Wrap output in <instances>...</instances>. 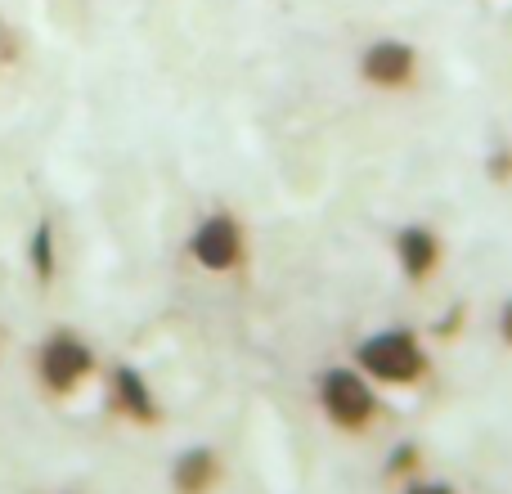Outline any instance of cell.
<instances>
[{"label":"cell","mask_w":512,"mask_h":494,"mask_svg":"<svg viewBox=\"0 0 512 494\" xmlns=\"http://www.w3.org/2000/svg\"><path fill=\"white\" fill-rule=\"evenodd\" d=\"M32 256H36V270H41V274H50V270H54V256H50V225H41V230H36Z\"/></svg>","instance_id":"9c48e42d"},{"label":"cell","mask_w":512,"mask_h":494,"mask_svg":"<svg viewBox=\"0 0 512 494\" xmlns=\"http://www.w3.org/2000/svg\"><path fill=\"white\" fill-rule=\"evenodd\" d=\"M499 337L512 346V301H504V310H499Z\"/></svg>","instance_id":"7c38bea8"},{"label":"cell","mask_w":512,"mask_h":494,"mask_svg":"<svg viewBox=\"0 0 512 494\" xmlns=\"http://www.w3.org/2000/svg\"><path fill=\"white\" fill-rule=\"evenodd\" d=\"M86 373H90V351L77 337H54L41 351V378L50 382L54 391H72Z\"/></svg>","instance_id":"8992f818"},{"label":"cell","mask_w":512,"mask_h":494,"mask_svg":"<svg viewBox=\"0 0 512 494\" xmlns=\"http://www.w3.org/2000/svg\"><path fill=\"white\" fill-rule=\"evenodd\" d=\"M355 369L369 382L414 387V382L427 378L432 360H427V346L418 333H409V328H382V333H369L355 346Z\"/></svg>","instance_id":"6da1fadb"},{"label":"cell","mask_w":512,"mask_h":494,"mask_svg":"<svg viewBox=\"0 0 512 494\" xmlns=\"http://www.w3.org/2000/svg\"><path fill=\"white\" fill-rule=\"evenodd\" d=\"M221 477V463L212 450H185L176 463V490L180 494H207Z\"/></svg>","instance_id":"52a82bcc"},{"label":"cell","mask_w":512,"mask_h":494,"mask_svg":"<svg viewBox=\"0 0 512 494\" xmlns=\"http://www.w3.org/2000/svg\"><path fill=\"white\" fill-rule=\"evenodd\" d=\"M319 409L342 432H364L378 418V396H373V382L360 369L333 364V369L319 373Z\"/></svg>","instance_id":"7a4b0ae2"},{"label":"cell","mask_w":512,"mask_h":494,"mask_svg":"<svg viewBox=\"0 0 512 494\" xmlns=\"http://www.w3.org/2000/svg\"><path fill=\"white\" fill-rule=\"evenodd\" d=\"M396 261L405 270L409 283H427L441 265V239H436L432 225H405L396 234Z\"/></svg>","instance_id":"5b68a950"},{"label":"cell","mask_w":512,"mask_h":494,"mask_svg":"<svg viewBox=\"0 0 512 494\" xmlns=\"http://www.w3.org/2000/svg\"><path fill=\"white\" fill-rule=\"evenodd\" d=\"M189 252H194V261L203 265V270H216V274L234 270V265L243 261V225L225 212L207 216L194 230V239H189Z\"/></svg>","instance_id":"277c9868"},{"label":"cell","mask_w":512,"mask_h":494,"mask_svg":"<svg viewBox=\"0 0 512 494\" xmlns=\"http://www.w3.org/2000/svg\"><path fill=\"white\" fill-rule=\"evenodd\" d=\"M405 494H454V486H445V481H418V477H409L405 481Z\"/></svg>","instance_id":"8fae6325"},{"label":"cell","mask_w":512,"mask_h":494,"mask_svg":"<svg viewBox=\"0 0 512 494\" xmlns=\"http://www.w3.org/2000/svg\"><path fill=\"white\" fill-rule=\"evenodd\" d=\"M113 387H117V400H122V409L131 418H158V409H153V396H149V387H144V378L135 369H117L113 373Z\"/></svg>","instance_id":"ba28073f"},{"label":"cell","mask_w":512,"mask_h":494,"mask_svg":"<svg viewBox=\"0 0 512 494\" xmlns=\"http://www.w3.org/2000/svg\"><path fill=\"white\" fill-rule=\"evenodd\" d=\"M360 77L373 90H409L418 81V50L409 41L382 36V41L364 45L360 54Z\"/></svg>","instance_id":"3957f363"},{"label":"cell","mask_w":512,"mask_h":494,"mask_svg":"<svg viewBox=\"0 0 512 494\" xmlns=\"http://www.w3.org/2000/svg\"><path fill=\"white\" fill-rule=\"evenodd\" d=\"M391 472H405V477H414V472H418V450H414V445H400V450L391 454Z\"/></svg>","instance_id":"30bf717a"}]
</instances>
